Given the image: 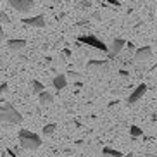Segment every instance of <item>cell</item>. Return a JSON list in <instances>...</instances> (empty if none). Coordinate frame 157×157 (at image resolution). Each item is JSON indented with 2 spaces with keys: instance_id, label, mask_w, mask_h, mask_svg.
<instances>
[{
  "instance_id": "obj_7",
  "label": "cell",
  "mask_w": 157,
  "mask_h": 157,
  "mask_svg": "<svg viewBox=\"0 0 157 157\" xmlns=\"http://www.w3.org/2000/svg\"><path fill=\"white\" fill-rule=\"evenodd\" d=\"M145 92H147V85H143V83L138 85V86L135 88V92L128 97V105H135L136 102H140L142 97L145 95Z\"/></svg>"
},
{
  "instance_id": "obj_11",
  "label": "cell",
  "mask_w": 157,
  "mask_h": 157,
  "mask_svg": "<svg viewBox=\"0 0 157 157\" xmlns=\"http://www.w3.org/2000/svg\"><path fill=\"white\" fill-rule=\"evenodd\" d=\"M38 102H40V105H50L54 102V95L43 90L42 93H38Z\"/></svg>"
},
{
  "instance_id": "obj_24",
  "label": "cell",
  "mask_w": 157,
  "mask_h": 157,
  "mask_svg": "<svg viewBox=\"0 0 157 157\" xmlns=\"http://www.w3.org/2000/svg\"><path fill=\"white\" fill-rule=\"evenodd\" d=\"M128 157H133V155H131V154H129V155H128Z\"/></svg>"
},
{
  "instance_id": "obj_21",
  "label": "cell",
  "mask_w": 157,
  "mask_h": 157,
  "mask_svg": "<svg viewBox=\"0 0 157 157\" xmlns=\"http://www.w3.org/2000/svg\"><path fill=\"white\" fill-rule=\"evenodd\" d=\"M2 21H4V23H9V16H7V14H2Z\"/></svg>"
},
{
  "instance_id": "obj_4",
  "label": "cell",
  "mask_w": 157,
  "mask_h": 157,
  "mask_svg": "<svg viewBox=\"0 0 157 157\" xmlns=\"http://www.w3.org/2000/svg\"><path fill=\"white\" fill-rule=\"evenodd\" d=\"M9 4L12 9L21 12V14H28V12H31L33 7H35V2L33 0H9Z\"/></svg>"
},
{
  "instance_id": "obj_3",
  "label": "cell",
  "mask_w": 157,
  "mask_h": 157,
  "mask_svg": "<svg viewBox=\"0 0 157 157\" xmlns=\"http://www.w3.org/2000/svg\"><path fill=\"white\" fill-rule=\"evenodd\" d=\"M78 42L85 43L88 47H93V48H97V50H102V52H107V45L102 40H98L95 35H81L78 36Z\"/></svg>"
},
{
  "instance_id": "obj_1",
  "label": "cell",
  "mask_w": 157,
  "mask_h": 157,
  "mask_svg": "<svg viewBox=\"0 0 157 157\" xmlns=\"http://www.w3.org/2000/svg\"><path fill=\"white\" fill-rule=\"evenodd\" d=\"M0 123H9V124H19L23 123V116L10 102L0 105Z\"/></svg>"
},
{
  "instance_id": "obj_9",
  "label": "cell",
  "mask_w": 157,
  "mask_h": 157,
  "mask_svg": "<svg viewBox=\"0 0 157 157\" xmlns=\"http://www.w3.org/2000/svg\"><path fill=\"white\" fill-rule=\"evenodd\" d=\"M7 47L12 52H21L26 47V40H7Z\"/></svg>"
},
{
  "instance_id": "obj_5",
  "label": "cell",
  "mask_w": 157,
  "mask_h": 157,
  "mask_svg": "<svg viewBox=\"0 0 157 157\" xmlns=\"http://www.w3.org/2000/svg\"><path fill=\"white\" fill-rule=\"evenodd\" d=\"M152 60V48L150 47H140L138 50L135 52V62H136V66L140 64H147V62H150Z\"/></svg>"
},
{
  "instance_id": "obj_20",
  "label": "cell",
  "mask_w": 157,
  "mask_h": 157,
  "mask_svg": "<svg viewBox=\"0 0 157 157\" xmlns=\"http://www.w3.org/2000/svg\"><path fill=\"white\" fill-rule=\"evenodd\" d=\"M7 154H9L10 157H17V154H14V150H10V148H7Z\"/></svg>"
},
{
  "instance_id": "obj_2",
  "label": "cell",
  "mask_w": 157,
  "mask_h": 157,
  "mask_svg": "<svg viewBox=\"0 0 157 157\" xmlns=\"http://www.w3.org/2000/svg\"><path fill=\"white\" fill-rule=\"evenodd\" d=\"M19 143L24 150H36L42 147V138L36 133L28 131V129H21L19 131Z\"/></svg>"
},
{
  "instance_id": "obj_8",
  "label": "cell",
  "mask_w": 157,
  "mask_h": 157,
  "mask_svg": "<svg viewBox=\"0 0 157 157\" xmlns=\"http://www.w3.org/2000/svg\"><path fill=\"white\" fill-rule=\"evenodd\" d=\"M24 24L28 26H33V28H45V16H33V17H26L23 19Z\"/></svg>"
},
{
  "instance_id": "obj_23",
  "label": "cell",
  "mask_w": 157,
  "mask_h": 157,
  "mask_svg": "<svg viewBox=\"0 0 157 157\" xmlns=\"http://www.w3.org/2000/svg\"><path fill=\"white\" fill-rule=\"evenodd\" d=\"M50 2H52L54 5H60V2H62V0H50Z\"/></svg>"
},
{
  "instance_id": "obj_22",
  "label": "cell",
  "mask_w": 157,
  "mask_h": 157,
  "mask_svg": "<svg viewBox=\"0 0 157 157\" xmlns=\"http://www.w3.org/2000/svg\"><path fill=\"white\" fill-rule=\"evenodd\" d=\"M109 4H112V5H119V0H107Z\"/></svg>"
},
{
  "instance_id": "obj_15",
  "label": "cell",
  "mask_w": 157,
  "mask_h": 157,
  "mask_svg": "<svg viewBox=\"0 0 157 157\" xmlns=\"http://www.w3.org/2000/svg\"><path fill=\"white\" fill-rule=\"evenodd\" d=\"M57 129V124L56 123H50V124H45L43 126V135L45 136H50V135H54V131Z\"/></svg>"
},
{
  "instance_id": "obj_13",
  "label": "cell",
  "mask_w": 157,
  "mask_h": 157,
  "mask_svg": "<svg viewBox=\"0 0 157 157\" xmlns=\"http://www.w3.org/2000/svg\"><path fill=\"white\" fill-rule=\"evenodd\" d=\"M29 88H31V93H42L43 90H45V85L40 83V81H36V79H33L31 83H29Z\"/></svg>"
},
{
  "instance_id": "obj_14",
  "label": "cell",
  "mask_w": 157,
  "mask_h": 157,
  "mask_svg": "<svg viewBox=\"0 0 157 157\" xmlns=\"http://www.w3.org/2000/svg\"><path fill=\"white\" fill-rule=\"evenodd\" d=\"M102 155L104 157H123V154H121L119 150L111 148V147H104L102 148Z\"/></svg>"
},
{
  "instance_id": "obj_19",
  "label": "cell",
  "mask_w": 157,
  "mask_h": 157,
  "mask_svg": "<svg viewBox=\"0 0 157 157\" xmlns=\"http://www.w3.org/2000/svg\"><path fill=\"white\" fill-rule=\"evenodd\" d=\"M5 38V33H4V28H0V42H4Z\"/></svg>"
},
{
  "instance_id": "obj_17",
  "label": "cell",
  "mask_w": 157,
  "mask_h": 157,
  "mask_svg": "<svg viewBox=\"0 0 157 157\" xmlns=\"http://www.w3.org/2000/svg\"><path fill=\"white\" fill-rule=\"evenodd\" d=\"M62 56H64V57H71V56H73V52L66 48V50H62Z\"/></svg>"
},
{
  "instance_id": "obj_12",
  "label": "cell",
  "mask_w": 157,
  "mask_h": 157,
  "mask_svg": "<svg viewBox=\"0 0 157 157\" xmlns=\"http://www.w3.org/2000/svg\"><path fill=\"white\" fill-rule=\"evenodd\" d=\"M107 67V62L105 60H90L86 64V69H90V71H95V69H105Z\"/></svg>"
},
{
  "instance_id": "obj_16",
  "label": "cell",
  "mask_w": 157,
  "mask_h": 157,
  "mask_svg": "<svg viewBox=\"0 0 157 157\" xmlns=\"http://www.w3.org/2000/svg\"><path fill=\"white\" fill-rule=\"evenodd\" d=\"M129 135H131L133 138H138V136L143 135V131H142V128H138L136 124H131L129 126Z\"/></svg>"
},
{
  "instance_id": "obj_6",
  "label": "cell",
  "mask_w": 157,
  "mask_h": 157,
  "mask_svg": "<svg viewBox=\"0 0 157 157\" xmlns=\"http://www.w3.org/2000/svg\"><path fill=\"white\" fill-rule=\"evenodd\" d=\"M126 42L123 40V38H114L111 42V45L107 47V54H109V59H114V57H117L121 54V50L124 48Z\"/></svg>"
},
{
  "instance_id": "obj_18",
  "label": "cell",
  "mask_w": 157,
  "mask_h": 157,
  "mask_svg": "<svg viewBox=\"0 0 157 157\" xmlns=\"http://www.w3.org/2000/svg\"><path fill=\"white\" fill-rule=\"evenodd\" d=\"M5 90H7V83H2V85H0V95H2Z\"/></svg>"
},
{
  "instance_id": "obj_10",
  "label": "cell",
  "mask_w": 157,
  "mask_h": 157,
  "mask_svg": "<svg viewBox=\"0 0 157 157\" xmlns=\"http://www.w3.org/2000/svg\"><path fill=\"white\" fill-rule=\"evenodd\" d=\"M52 85H54L56 90H62V88H66V85H67V78H66L64 74H57L56 78L52 79Z\"/></svg>"
}]
</instances>
